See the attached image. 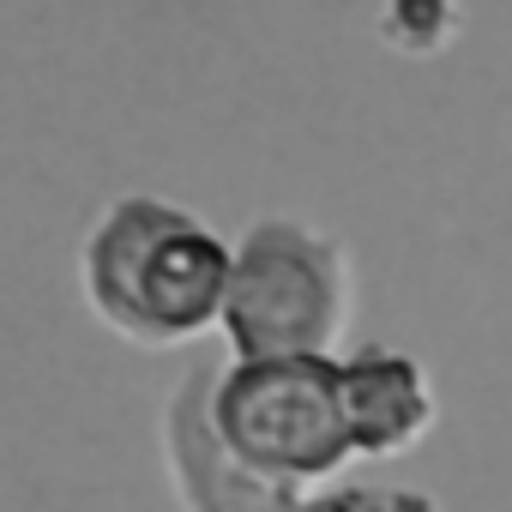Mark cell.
Segmentation results:
<instances>
[{"label": "cell", "instance_id": "6da1fadb", "mask_svg": "<svg viewBox=\"0 0 512 512\" xmlns=\"http://www.w3.org/2000/svg\"><path fill=\"white\" fill-rule=\"evenodd\" d=\"M235 253L163 199H121L85 241V296L133 344H187L223 326Z\"/></svg>", "mask_w": 512, "mask_h": 512}, {"label": "cell", "instance_id": "7a4b0ae2", "mask_svg": "<svg viewBox=\"0 0 512 512\" xmlns=\"http://www.w3.org/2000/svg\"><path fill=\"white\" fill-rule=\"evenodd\" d=\"M211 440L223 458L272 488L320 482L356 458L344 362L290 356V362H235L211 392Z\"/></svg>", "mask_w": 512, "mask_h": 512}, {"label": "cell", "instance_id": "3957f363", "mask_svg": "<svg viewBox=\"0 0 512 512\" xmlns=\"http://www.w3.org/2000/svg\"><path fill=\"white\" fill-rule=\"evenodd\" d=\"M344 326V260L302 223H253L223 302V332L235 362L326 356Z\"/></svg>", "mask_w": 512, "mask_h": 512}, {"label": "cell", "instance_id": "277c9868", "mask_svg": "<svg viewBox=\"0 0 512 512\" xmlns=\"http://www.w3.org/2000/svg\"><path fill=\"white\" fill-rule=\"evenodd\" d=\"M344 404H350V434L356 452L368 458H398L434 428V392L422 368L398 350H362L344 362Z\"/></svg>", "mask_w": 512, "mask_h": 512}, {"label": "cell", "instance_id": "5b68a950", "mask_svg": "<svg viewBox=\"0 0 512 512\" xmlns=\"http://www.w3.org/2000/svg\"><path fill=\"white\" fill-rule=\"evenodd\" d=\"M302 512H434V500H422V494H332V500H314V506H302Z\"/></svg>", "mask_w": 512, "mask_h": 512}]
</instances>
